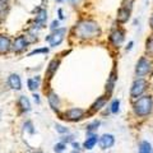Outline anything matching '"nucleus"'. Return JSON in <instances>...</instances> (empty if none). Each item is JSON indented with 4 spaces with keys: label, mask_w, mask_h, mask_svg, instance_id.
Here are the masks:
<instances>
[{
    "label": "nucleus",
    "mask_w": 153,
    "mask_h": 153,
    "mask_svg": "<svg viewBox=\"0 0 153 153\" xmlns=\"http://www.w3.org/2000/svg\"><path fill=\"white\" fill-rule=\"evenodd\" d=\"M74 33L78 38H83V40H91V38L98 37L101 35V28H100L98 23L91 19H85V21L79 22L74 28Z\"/></svg>",
    "instance_id": "nucleus-1"
},
{
    "label": "nucleus",
    "mask_w": 153,
    "mask_h": 153,
    "mask_svg": "<svg viewBox=\"0 0 153 153\" xmlns=\"http://www.w3.org/2000/svg\"><path fill=\"white\" fill-rule=\"evenodd\" d=\"M152 108H153V100L151 96H143V97L138 98L137 102L134 103V112L140 117L148 116L152 112Z\"/></svg>",
    "instance_id": "nucleus-2"
},
{
    "label": "nucleus",
    "mask_w": 153,
    "mask_h": 153,
    "mask_svg": "<svg viewBox=\"0 0 153 153\" xmlns=\"http://www.w3.org/2000/svg\"><path fill=\"white\" fill-rule=\"evenodd\" d=\"M65 33H66V28H56L51 35H49L46 37V41L50 42L51 47H56L64 41Z\"/></svg>",
    "instance_id": "nucleus-3"
},
{
    "label": "nucleus",
    "mask_w": 153,
    "mask_h": 153,
    "mask_svg": "<svg viewBox=\"0 0 153 153\" xmlns=\"http://www.w3.org/2000/svg\"><path fill=\"white\" fill-rule=\"evenodd\" d=\"M151 69H152V61L147 59V57H140L135 66V73L138 76H144L151 73Z\"/></svg>",
    "instance_id": "nucleus-4"
},
{
    "label": "nucleus",
    "mask_w": 153,
    "mask_h": 153,
    "mask_svg": "<svg viewBox=\"0 0 153 153\" xmlns=\"http://www.w3.org/2000/svg\"><path fill=\"white\" fill-rule=\"evenodd\" d=\"M146 89H147V82L143 78H139L133 83L131 88H130V96L134 98H137V97H139V96H142Z\"/></svg>",
    "instance_id": "nucleus-5"
},
{
    "label": "nucleus",
    "mask_w": 153,
    "mask_h": 153,
    "mask_svg": "<svg viewBox=\"0 0 153 153\" xmlns=\"http://www.w3.org/2000/svg\"><path fill=\"white\" fill-rule=\"evenodd\" d=\"M84 114H85V111L83 108L73 107V108H69L68 111L65 112V119H68L70 121H78L84 116Z\"/></svg>",
    "instance_id": "nucleus-6"
},
{
    "label": "nucleus",
    "mask_w": 153,
    "mask_h": 153,
    "mask_svg": "<svg viewBox=\"0 0 153 153\" xmlns=\"http://www.w3.org/2000/svg\"><path fill=\"white\" fill-rule=\"evenodd\" d=\"M124 40H125V33L123 30H115L111 32L110 35V42L115 46V47H120L123 45Z\"/></svg>",
    "instance_id": "nucleus-7"
},
{
    "label": "nucleus",
    "mask_w": 153,
    "mask_h": 153,
    "mask_svg": "<svg viewBox=\"0 0 153 153\" xmlns=\"http://www.w3.org/2000/svg\"><path fill=\"white\" fill-rule=\"evenodd\" d=\"M27 45H28V41H27L26 36H18L13 42L12 50L14 52H22L27 47Z\"/></svg>",
    "instance_id": "nucleus-8"
},
{
    "label": "nucleus",
    "mask_w": 153,
    "mask_h": 153,
    "mask_svg": "<svg viewBox=\"0 0 153 153\" xmlns=\"http://www.w3.org/2000/svg\"><path fill=\"white\" fill-rule=\"evenodd\" d=\"M98 143L101 146L102 149H107V148H111L115 144V138L111 134H103V135L98 139Z\"/></svg>",
    "instance_id": "nucleus-9"
},
{
    "label": "nucleus",
    "mask_w": 153,
    "mask_h": 153,
    "mask_svg": "<svg viewBox=\"0 0 153 153\" xmlns=\"http://www.w3.org/2000/svg\"><path fill=\"white\" fill-rule=\"evenodd\" d=\"M12 49V42L8 36L0 35V54H7Z\"/></svg>",
    "instance_id": "nucleus-10"
},
{
    "label": "nucleus",
    "mask_w": 153,
    "mask_h": 153,
    "mask_svg": "<svg viewBox=\"0 0 153 153\" xmlns=\"http://www.w3.org/2000/svg\"><path fill=\"white\" fill-rule=\"evenodd\" d=\"M130 13H131V9H129L126 7H121L119 9L117 12V21L120 23H125L129 21V18H130Z\"/></svg>",
    "instance_id": "nucleus-11"
},
{
    "label": "nucleus",
    "mask_w": 153,
    "mask_h": 153,
    "mask_svg": "<svg viewBox=\"0 0 153 153\" xmlns=\"http://www.w3.org/2000/svg\"><path fill=\"white\" fill-rule=\"evenodd\" d=\"M8 83H9V85H10L12 89L19 91L22 88V82H21V78H19L18 74H10V75H9Z\"/></svg>",
    "instance_id": "nucleus-12"
},
{
    "label": "nucleus",
    "mask_w": 153,
    "mask_h": 153,
    "mask_svg": "<svg viewBox=\"0 0 153 153\" xmlns=\"http://www.w3.org/2000/svg\"><path fill=\"white\" fill-rule=\"evenodd\" d=\"M97 143H98V137L96 135V134H92V135H89L87 139H85V142L83 143V147L85 148V149L91 151V149H93Z\"/></svg>",
    "instance_id": "nucleus-13"
},
{
    "label": "nucleus",
    "mask_w": 153,
    "mask_h": 153,
    "mask_svg": "<svg viewBox=\"0 0 153 153\" xmlns=\"http://www.w3.org/2000/svg\"><path fill=\"white\" fill-rule=\"evenodd\" d=\"M49 103H50V106L54 110H59V107H60V100H59V97H57V94L55 92H51L49 94Z\"/></svg>",
    "instance_id": "nucleus-14"
},
{
    "label": "nucleus",
    "mask_w": 153,
    "mask_h": 153,
    "mask_svg": "<svg viewBox=\"0 0 153 153\" xmlns=\"http://www.w3.org/2000/svg\"><path fill=\"white\" fill-rule=\"evenodd\" d=\"M46 19H47L46 9H40L36 14V23H38V25H44V23L46 22Z\"/></svg>",
    "instance_id": "nucleus-15"
},
{
    "label": "nucleus",
    "mask_w": 153,
    "mask_h": 153,
    "mask_svg": "<svg viewBox=\"0 0 153 153\" xmlns=\"http://www.w3.org/2000/svg\"><path fill=\"white\" fill-rule=\"evenodd\" d=\"M19 105H21V107H22L23 111H26V112H28L31 110L30 100H28L26 96H21V97H19Z\"/></svg>",
    "instance_id": "nucleus-16"
},
{
    "label": "nucleus",
    "mask_w": 153,
    "mask_h": 153,
    "mask_svg": "<svg viewBox=\"0 0 153 153\" xmlns=\"http://www.w3.org/2000/svg\"><path fill=\"white\" fill-rule=\"evenodd\" d=\"M105 105H106V98H105V97H100L97 101L92 105V111H98V110H101Z\"/></svg>",
    "instance_id": "nucleus-17"
},
{
    "label": "nucleus",
    "mask_w": 153,
    "mask_h": 153,
    "mask_svg": "<svg viewBox=\"0 0 153 153\" xmlns=\"http://www.w3.org/2000/svg\"><path fill=\"white\" fill-rule=\"evenodd\" d=\"M116 78H117V76H116V70L114 69V70L111 71V74H110L108 82H107V85H106V87H108V91H110V92H111L112 88H114L115 82H116Z\"/></svg>",
    "instance_id": "nucleus-18"
},
{
    "label": "nucleus",
    "mask_w": 153,
    "mask_h": 153,
    "mask_svg": "<svg viewBox=\"0 0 153 153\" xmlns=\"http://www.w3.org/2000/svg\"><path fill=\"white\" fill-rule=\"evenodd\" d=\"M59 65H60V60H56V59H54L51 61V63L49 64V68H47V73L49 74H54L55 71L57 70V68H59Z\"/></svg>",
    "instance_id": "nucleus-19"
},
{
    "label": "nucleus",
    "mask_w": 153,
    "mask_h": 153,
    "mask_svg": "<svg viewBox=\"0 0 153 153\" xmlns=\"http://www.w3.org/2000/svg\"><path fill=\"white\" fill-rule=\"evenodd\" d=\"M139 153H152V146L147 140L142 142L139 146Z\"/></svg>",
    "instance_id": "nucleus-20"
},
{
    "label": "nucleus",
    "mask_w": 153,
    "mask_h": 153,
    "mask_svg": "<svg viewBox=\"0 0 153 153\" xmlns=\"http://www.w3.org/2000/svg\"><path fill=\"white\" fill-rule=\"evenodd\" d=\"M40 85V78H35V79H28V88L31 91H35L38 88Z\"/></svg>",
    "instance_id": "nucleus-21"
},
{
    "label": "nucleus",
    "mask_w": 153,
    "mask_h": 153,
    "mask_svg": "<svg viewBox=\"0 0 153 153\" xmlns=\"http://www.w3.org/2000/svg\"><path fill=\"white\" fill-rule=\"evenodd\" d=\"M49 52V47H42V49H36L31 51L30 54H28V56H33V55H37V54H47Z\"/></svg>",
    "instance_id": "nucleus-22"
},
{
    "label": "nucleus",
    "mask_w": 153,
    "mask_h": 153,
    "mask_svg": "<svg viewBox=\"0 0 153 153\" xmlns=\"http://www.w3.org/2000/svg\"><path fill=\"white\" fill-rule=\"evenodd\" d=\"M66 149V144L65 143H57V144H55V147H54V151L56 152V153H61V152H64Z\"/></svg>",
    "instance_id": "nucleus-23"
},
{
    "label": "nucleus",
    "mask_w": 153,
    "mask_h": 153,
    "mask_svg": "<svg viewBox=\"0 0 153 153\" xmlns=\"http://www.w3.org/2000/svg\"><path fill=\"white\" fill-rule=\"evenodd\" d=\"M119 106H120V101H119V100L112 101V103H111V112L112 114H117L119 112Z\"/></svg>",
    "instance_id": "nucleus-24"
},
{
    "label": "nucleus",
    "mask_w": 153,
    "mask_h": 153,
    "mask_svg": "<svg viewBox=\"0 0 153 153\" xmlns=\"http://www.w3.org/2000/svg\"><path fill=\"white\" fill-rule=\"evenodd\" d=\"M100 126V121H93L92 124H89L88 125V131H94V130H97V128Z\"/></svg>",
    "instance_id": "nucleus-25"
},
{
    "label": "nucleus",
    "mask_w": 153,
    "mask_h": 153,
    "mask_svg": "<svg viewBox=\"0 0 153 153\" xmlns=\"http://www.w3.org/2000/svg\"><path fill=\"white\" fill-rule=\"evenodd\" d=\"M147 51L153 55V40L147 41Z\"/></svg>",
    "instance_id": "nucleus-26"
},
{
    "label": "nucleus",
    "mask_w": 153,
    "mask_h": 153,
    "mask_svg": "<svg viewBox=\"0 0 153 153\" xmlns=\"http://www.w3.org/2000/svg\"><path fill=\"white\" fill-rule=\"evenodd\" d=\"M55 128H56V130L59 131V133H61V134L68 133V128H65V126H63V125H56Z\"/></svg>",
    "instance_id": "nucleus-27"
},
{
    "label": "nucleus",
    "mask_w": 153,
    "mask_h": 153,
    "mask_svg": "<svg viewBox=\"0 0 153 153\" xmlns=\"http://www.w3.org/2000/svg\"><path fill=\"white\" fill-rule=\"evenodd\" d=\"M25 128H27V130L30 131L31 134H33V133H35V129H33V126H32V123H30V121H28V123H26Z\"/></svg>",
    "instance_id": "nucleus-28"
},
{
    "label": "nucleus",
    "mask_w": 153,
    "mask_h": 153,
    "mask_svg": "<svg viewBox=\"0 0 153 153\" xmlns=\"http://www.w3.org/2000/svg\"><path fill=\"white\" fill-rule=\"evenodd\" d=\"M56 28H59V21H52V23H51V26H50V30H52V31H55Z\"/></svg>",
    "instance_id": "nucleus-29"
},
{
    "label": "nucleus",
    "mask_w": 153,
    "mask_h": 153,
    "mask_svg": "<svg viewBox=\"0 0 153 153\" xmlns=\"http://www.w3.org/2000/svg\"><path fill=\"white\" fill-rule=\"evenodd\" d=\"M61 140H63V143H65V142H66V143H68V142H73V137H71V135H69V137H64Z\"/></svg>",
    "instance_id": "nucleus-30"
},
{
    "label": "nucleus",
    "mask_w": 153,
    "mask_h": 153,
    "mask_svg": "<svg viewBox=\"0 0 153 153\" xmlns=\"http://www.w3.org/2000/svg\"><path fill=\"white\" fill-rule=\"evenodd\" d=\"M133 45H134V42H133V41H130V42H129V44H128V46L125 47V49H126V51H130V50L133 49Z\"/></svg>",
    "instance_id": "nucleus-31"
},
{
    "label": "nucleus",
    "mask_w": 153,
    "mask_h": 153,
    "mask_svg": "<svg viewBox=\"0 0 153 153\" xmlns=\"http://www.w3.org/2000/svg\"><path fill=\"white\" fill-rule=\"evenodd\" d=\"M57 13H59V19H64L65 17L63 16V9H59V10H57Z\"/></svg>",
    "instance_id": "nucleus-32"
},
{
    "label": "nucleus",
    "mask_w": 153,
    "mask_h": 153,
    "mask_svg": "<svg viewBox=\"0 0 153 153\" xmlns=\"http://www.w3.org/2000/svg\"><path fill=\"white\" fill-rule=\"evenodd\" d=\"M33 98H35L36 103H40V96H38V94H33Z\"/></svg>",
    "instance_id": "nucleus-33"
},
{
    "label": "nucleus",
    "mask_w": 153,
    "mask_h": 153,
    "mask_svg": "<svg viewBox=\"0 0 153 153\" xmlns=\"http://www.w3.org/2000/svg\"><path fill=\"white\" fill-rule=\"evenodd\" d=\"M71 144H73L74 149H79V144H78V143H75V142H71Z\"/></svg>",
    "instance_id": "nucleus-34"
},
{
    "label": "nucleus",
    "mask_w": 153,
    "mask_h": 153,
    "mask_svg": "<svg viewBox=\"0 0 153 153\" xmlns=\"http://www.w3.org/2000/svg\"><path fill=\"white\" fill-rule=\"evenodd\" d=\"M149 25H151V28L153 30V14H152V17H151V21H149Z\"/></svg>",
    "instance_id": "nucleus-35"
},
{
    "label": "nucleus",
    "mask_w": 153,
    "mask_h": 153,
    "mask_svg": "<svg viewBox=\"0 0 153 153\" xmlns=\"http://www.w3.org/2000/svg\"><path fill=\"white\" fill-rule=\"evenodd\" d=\"M0 117H1V111H0Z\"/></svg>",
    "instance_id": "nucleus-36"
},
{
    "label": "nucleus",
    "mask_w": 153,
    "mask_h": 153,
    "mask_svg": "<svg viewBox=\"0 0 153 153\" xmlns=\"http://www.w3.org/2000/svg\"><path fill=\"white\" fill-rule=\"evenodd\" d=\"M71 1H76V0H71Z\"/></svg>",
    "instance_id": "nucleus-37"
}]
</instances>
